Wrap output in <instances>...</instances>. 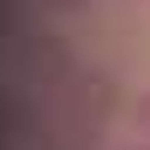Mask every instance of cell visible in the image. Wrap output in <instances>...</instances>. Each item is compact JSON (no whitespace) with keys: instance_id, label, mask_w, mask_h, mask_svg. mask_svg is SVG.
I'll list each match as a JSON object with an SVG mask.
<instances>
[{"instance_id":"1","label":"cell","mask_w":150,"mask_h":150,"mask_svg":"<svg viewBox=\"0 0 150 150\" xmlns=\"http://www.w3.org/2000/svg\"><path fill=\"white\" fill-rule=\"evenodd\" d=\"M30 72H36V78H66L72 60H66L60 42H30Z\"/></svg>"},{"instance_id":"2","label":"cell","mask_w":150,"mask_h":150,"mask_svg":"<svg viewBox=\"0 0 150 150\" xmlns=\"http://www.w3.org/2000/svg\"><path fill=\"white\" fill-rule=\"evenodd\" d=\"M138 132L150 138V96H138Z\"/></svg>"},{"instance_id":"3","label":"cell","mask_w":150,"mask_h":150,"mask_svg":"<svg viewBox=\"0 0 150 150\" xmlns=\"http://www.w3.org/2000/svg\"><path fill=\"white\" fill-rule=\"evenodd\" d=\"M48 6H60V12H78V6H90V0H48Z\"/></svg>"},{"instance_id":"4","label":"cell","mask_w":150,"mask_h":150,"mask_svg":"<svg viewBox=\"0 0 150 150\" xmlns=\"http://www.w3.org/2000/svg\"><path fill=\"white\" fill-rule=\"evenodd\" d=\"M132 150H150V144H132Z\"/></svg>"}]
</instances>
